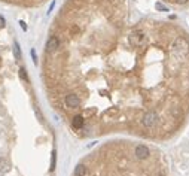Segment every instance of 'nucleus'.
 <instances>
[{
	"label": "nucleus",
	"instance_id": "nucleus-2",
	"mask_svg": "<svg viewBox=\"0 0 189 176\" xmlns=\"http://www.w3.org/2000/svg\"><path fill=\"white\" fill-rule=\"evenodd\" d=\"M162 3H167L170 6H185L189 3V0H161Z\"/></svg>",
	"mask_w": 189,
	"mask_h": 176
},
{
	"label": "nucleus",
	"instance_id": "nucleus-6",
	"mask_svg": "<svg viewBox=\"0 0 189 176\" xmlns=\"http://www.w3.org/2000/svg\"><path fill=\"white\" fill-rule=\"evenodd\" d=\"M12 2H21V3H31V2H36V0H12Z\"/></svg>",
	"mask_w": 189,
	"mask_h": 176
},
{
	"label": "nucleus",
	"instance_id": "nucleus-4",
	"mask_svg": "<svg viewBox=\"0 0 189 176\" xmlns=\"http://www.w3.org/2000/svg\"><path fill=\"white\" fill-rule=\"evenodd\" d=\"M5 169H6V161L3 158H0V172L5 170Z\"/></svg>",
	"mask_w": 189,
	"mask_h": 176
},
{
	"label": "nucleus",
	"instance_id": "nucleus-3",
	"mask_svg": "<svg viewBox=\"0 0 189 176\" xmlns=\"http://www.w3.org/2000/svg\"><path fill=\"white\" fill-rule=\"evenodd\" d=\"M14 51H15V57H17V60H20V58H21V54H20V46H18V43H15Z\"/></svg>",
	"mask_w": 189,
	"mask_h": 176
},
{
	"label": "nucleus",
	"instance_id": "nucleus-1",
	"mask_svg": "<svg viewBox=\"0 0 189 176\" xmlns=\"http://www.w3.org/2000/svg\"><path fill=\"white\" fill-rule=\"evenodd\" d=\"M48 76L82 137L162 142L189 118V32L134 0H67L46 42Z\"/></svg>",
	"mask_w": 189,
	"mask_h": 176
},
{
	"label": "nucleus",
	"instance_id": "nucleus-5",
	"mask_svg": "<svg viewBox=\"0 0 189 176\" xmlns=\"http://www.w3.org/2000/svg\"><path fill=\"white\" fill-rule=\"evenodd\" d=\"M5 24H6V21H5V18L0 15V29H3L5 27Z\"/></svg>",
	"mask_w": 189,
	"mask_h": 176
}]
</instances>
